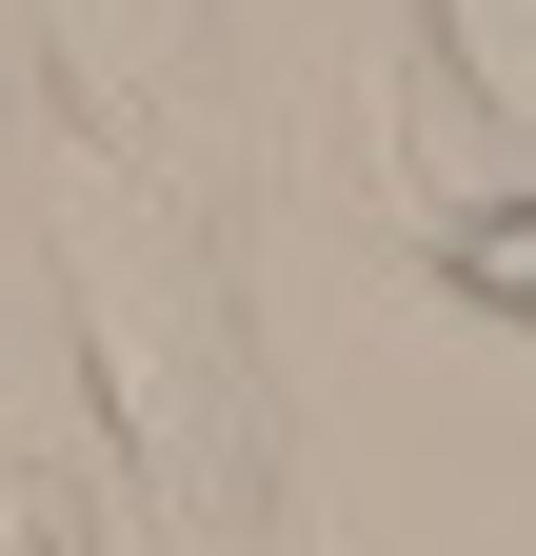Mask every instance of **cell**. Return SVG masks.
<instances>
[{"instance_id": "1", "label": "cell", "mask_w": 536, "mask_h": 556, "mask_svg": "<svg viewBox=\"0 0 536 556\" xmlns=\"http://www.w3.org/2000/svg\"><path fill=\"white\" fill-rule=\"evenodd\" d=\"M60 278H80V358H100L119 457L159 477V517L179 536H258V497H279V378H258L219 258L119 160H60Z\"/></svg>"}, {"instance_id": "2", "label": "cell", "mask_w": 536, "mask_h": 556, "mask_svg": "<svg viewBox=\"0 0 536 556\" xmlns=\"http://www.w3.org/2000/svg\"><path fill=\"white\" fill-rule=\"evenodd\" d=\"M437 278H457L477 318H516V338H536V179H516V199H477V219H437Z\"/></svg>"}, {"instance_id": "3", "label": "cell", "mask_w": 536, "mask_h": 556, "mask_svg": "<svg viewBox=\"0 0 536 556\" xmlns=\"http://www.w3.org/2000/svg\"><path fill=\"white\" fill-rule=\"evenodd\" d=\"M0 556H100V497H80V457L0 438Z\"/></svg>"}]
</instances>
